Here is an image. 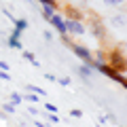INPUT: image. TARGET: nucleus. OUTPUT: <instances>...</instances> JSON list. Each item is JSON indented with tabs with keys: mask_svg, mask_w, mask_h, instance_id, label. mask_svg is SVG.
I'll use <instances>...</instances> for the list:
<instances>
[{
	"mask_svg": "<svg viewBox=\"0 0 127 127\" xmlns=\"http://www.w3.org/2000/svg\"><path fill=\"white\" fill-rule=\"evenodd\" d=\"M15 30H19V32H23V30H26V28H28V21H26V19H15Z\"/></svg>",
	"mask_w": 127,
	"mask_h": 127,
	"instance_id": "0eeeda50",
	"label": "nucleus"
},
{
	"mask_svg": "<svg viewBox=\"0 0 127 127\" xmlns=\"http://www.w3.org/2000/svg\"><path fill=\"white\" fill-rule=\"evenodd\" d=\"M26 100L32 102V104H36V102H38V95L36 93H30V95H26Z\"/></svg>",
	"mask_w": 127,
	"mask_h": 127,
	"instance_id": "2eb2a0df",
	"label": "nucleus"
},
{
	"mask_svg": "<svg viewBox=\"0 0 127 127\" xmlns=\"http://www.w3.org/2000/svg\"><path fill=\"white\" fill-rule=\"evenodd\" d=\"M78 74H81L83 78H89L91 74H93V68H91V64H83V66H78Z\"/></svg>",
	"mask_w": 127,
	"mask_h": 127,
	"instance_id": "39448f33",
	"label": "nucleus"
},
{
	"mask_svg": "<svg viewBox=\"0 0 127 127\" xmlns=\"http://www.w3.org/2000/svg\"><path fill=\"white\" fill-rule=\"evenodd\" d=\"M2 110H4L6 114H13V112H15V104H11V102H9V104L2 106Z\"/></svg>",
	"mask_w": 127,
	"mask_h": 127,
	"instance_id": "9b49d317",
	"label": "nucleus"
},
{
	"mask_svg": "<svg viewBox=\"0 0 127 127\" xmlns=\"http://www.w3.org/2000/svg\"><path fill=\"white\" fill-rule=\"evenodd\" d=\"M66 15H68V19H81V17H83L81 13H76V11H74V6H68Z\"/></svg>",
	"mask_w": 127,
	"mask_h": 127,
	"instance_id": "6e6552de",
	"label": "nucleus"
},
{
	"mask_svg": "<svg viewBox=\"0 0 127 127\" xmlns=\"http://www.w3.org/2000/svg\"><path fill=\"white\" fill-rule=\"evenodd\" d=\"M21 100H23V97H21L19 93H11V104H19Z\"/></svg>",
	"mask_w": 127,
	"mask_h": 127,
	"instance_id": "ddd939ff",
	"label": "nucleus"
},
{
	"mask_svg": "<svg viewBox=\"0 0 127 127\" xmlns=\"http://www.w3.org/2000/svg\"><path fill=\"white\" fill-rule=\"evenodd\" d=\"M59 85H64V87H68V85H70V78H59Z\"/></svg>",
	"mask_w": 127,
	"mask_h": 127,
	"instance_id": "412c9836",
	"label": "nucleus"
},
{
	"mask_svg": "<svg viewBox=\"0 0 127 127\" xmlns=\"http://www.w3.org/2000/svg\"><path fill=\"white\" fill-rule=\"evenodd\" d=\"M23 57H26L28 62L32 64V66H38V62H36V57H34V53H30V51H23Z\"/></svg>",
	"mask_w": 127,
	"mask_h": 127,
	"instance_id": "1a4fd4ad",
	"label": "nucleus"
},
{
	"mask_svg": "<svg viewBox=\"0 0 127 127\" xmlns=\"http://www.w3.org/2000/svg\"><path fill=\"white\" fill-rule=\"evenodd\" d=\"M45 108H47V110H49V112H57V106H53V104H47V106H45Z\"/></svg>",
	"mask_w": 127,
	"mask_h": 127,
	"instance_id": "a211bd4d",
	"label": "nucleus"
},
{
	"mask_svg": "<svg viewBox=\"0 0 127 127\" xmlns=\"http://www.w3.org/2000/svg\"><path fill=\"white\" fill-rule=\"evenodd\" d=\"M91 32L95 34V38H104V28H102L100 21H93V23H91Z\"/></svg>",
	"mask_w": 127,
	"mask_h": 127,
	"instance_id": "423d86ee",
	"label": "nucleus"
},
{
	"mask_svg": "<svg viewBox=\"0 0 127 127\" xmlns=\"http://www.w3.org/2000/svg\"><path fill=\"white\" fill-rule=\"evenodd\" d=\"M45 78H47V81H51V83H53V81H57V78H55L53 74H45Z\"/></svg>",
	"mask_w": 127,
	"mask_h": 127,
	"instance_id": "5701e85b",
	"label": "nucleus"
},
{
	"mask_svg": "<svg viewBox=\"0 0 127 127\" xmlns=\"http://www.w3.org/2000/svg\"><path fill=\"white\" fill-rule=\"evenodd\" d=\"M70 114H72V117H83V112H81V110H76V108H74V110H70Z\"/></svg>",
	"mask_w": 127,
	"mask_h": 127,
	"instance_id": "6ab92c4d",
	"label": "nucleus"
},
{
	"mask_svg": "<svg viewBox=\"0 0 127 127\" xmlns=\"http://www.w3.org/2000/svg\"><path fill=\"white\" fill-rule=\"evenodd\" d=\"M36 127H47V125H45V123H36Z\"/></svg>",
	"mask_w": 127,
	"mask_h": 127,
	"instance_id": "393cba45",
	"label": "nucleus"
},
{
	"mask_svg": "<svg viewBox=\"0 0 127 127\" xmlns=\"http://www.w3.org/2000/svg\"><path fill=\"white\" fill-rule=\"evenodd\" d=\"M64 40H66V45H68L70 49H72V51H74V53H76L85 64H91V62H93V55H91V51H89V49H85V47L76 45V42H70L68 38H64Z\"/></svg>",
	"mask_w": 127,
	"mask_h": 127,
	"instance_id": "f03ea898",
	"label": "nucleus"
},
{
	"mask_svg": "<svg viewBox=\"0 0 127 127\" xmlns=\"http://www.w3.org/2000/svg\"><path fill=\"white\" fill-rule=\"evenodd\" d=\"M121 85H123V87H127V78H125V76L121 78Z\"/></svg>",
	"mask_w": 127,
	"mask_h": 127,
	"instance_id": "b1692460",
	"label": "nucleus"
},
{
	"mask_svg": "<svg viewBox=\"0 0 127 127\" xmlns=\"http://www.w3.org/2000/svg\"><path fill=\"white\" fill-rule=\"evenodd\" d=\"M85 23L81 21V19H68L66 21V32H70V34H74V36H83L85 34Z\"/></svg>",
	"mask_w": 127,
	"mask_h": 127,
	"instance_id": "7ed1b4c3",
	"label": "nucleus"
},
{
	"mask_svg": "<svg viewBox=\"0 0 127 127\" xmlns=\"http://www.w3.org/2000/svg\"><path fill=\"white\" fill-rule=\"evenodd\" d=\"M49 23L59 32V34H62V36H66V21H64L59 15H55V13H53V15H51V19H49Z\"/></svg>",
	"mask_w": 127,
	"mask_h": 127,
	"instance_id": "20e7f679",
	"label": "nucleus"
},
{
	"mask_svg": "<svg viewBox=\"0 0 127 127\" xmlns=\"http://www.w3.org/2000/svg\"><path fill=\"white\" fill-rule=\"evenodd\" d=\"M104 4L106 6H119V4H123V0H104Z\"/></svg>",
	"mask_w": 127,
	"mask_h": 127,
	"instance_id": "f8f14e48",
	"label": "nucleus"
},
{
	"mask_svg": "<svg viewBox=\"0 0 127 127\" xmlns=\"http://www.w3.org/2000/svg\"><path fill=\"white\" fill-rule=\"evenodd\" d=\"M42 36H45V40H49V42H51V40H53V34H51V32H49V30H45V34H42Z\"/></svg>",
	"mask_w": 127,
	"mask_h": 127,
	"instance_id": "f3484780",
	"label": "nucleus"
},
{
	"mask_svg": "<svg viewBox=\"0 0 127 127\" xmlns=\"http://www.w3.org/2000/svg\"><path fill=\"white\" fill-rule=\"evenodd\" d=\"M110 21H112L114 26H123V23H125V17H112Z\"/></svg>",
	"mask_w": 127,
	"mask_h": 127,
	"instance_id": "4468645a",
	"label": "nucleus"
},
{
	"mask_svg": "<svg viewBox=\"0 0 127 127\" xmlns=\"http://www.w3.org/2000/svg\"><path fill=\"white\" fill-rule=\"evenodd\" d=\"M125 49H127V45H125Z\"/></svg>",
	"mask_w": 127,
	"mask_h": 127,
	"instance_id": "a878e982",
	"label": "nucleus"
},
{
	"mask_svg": "<svg viewBox=\"0 0 127 127\" xmlns=\"http://www.w3.org/2000/svg\"><path fill=\"white\" fill-rule=\"evenodd\" d=\"M108 64H110V68L117 70L119 74H123L127 70V57H125V53H123L121 49H112V51H110Z\"/></svg>",
	"mask_w": 127,
	"mask_h": 127,
	"instance_id": "f257e3e1",
	"label": "nucleus"
},
{
	"mask_svg": "<svg viewBox=\"0 0 127 127\" xmlns=\"http://www.w3.org/2000/svg\"><path fill=\"white\" fill-rule=\"evenodd\" d=\"M0 78H2V81H11V74H9V70H0Z\"/></svg>",
	"mask_w": 127,
	"mask_h": 127,
	"instance_id": "dca6fc26",
	"label": "nucleus"
},
{
	"mask_svg": "<svg viewBox=\"0 0 127 127\" xmlns=\"http://www.w3.org/2000/svg\"><path fill=\"white\" fill-rule=\"evenodd\" d=\"M49 121H51V123H57L59 119H57V114H55V112H51V114H49Z\"/></svg>",
	"mask_w": 127,
	"mask_h": 127,
	"instance_id": "aec40b11",
	"label": "nucleus"
},
{
	"mask_svg": "<svg viewBox=\"0 0 127 127\" xmlns=\"http://www.w3.org/2000/svg\"><path fill=\"white\" fill-rule=\"evenodd\" d=\"M0 70H9V64H6V62H0Z\"/></svg>",
	"mask_w": 127,
	"mask_h": 127,
	"instance_id": "4be33fe9",
	"label": "nucleus"
},
{
	"mask_svg": "<svg viewBox=\"0 0 127 127\" xmlns=\"http://www.w3.org/2000/svg\"><path fill=\"white\" fill-rule=\"evenodd\" d=\"M28 89H30V91H34L36 95H45V93H47L45 89H40V87H34V85H28Z\"/></svg>",
	"mask_w": 127,
	"mask_h": 127,
	"instance_id": "9d476101",
	"label": "nucleus"
}]
</instances>
